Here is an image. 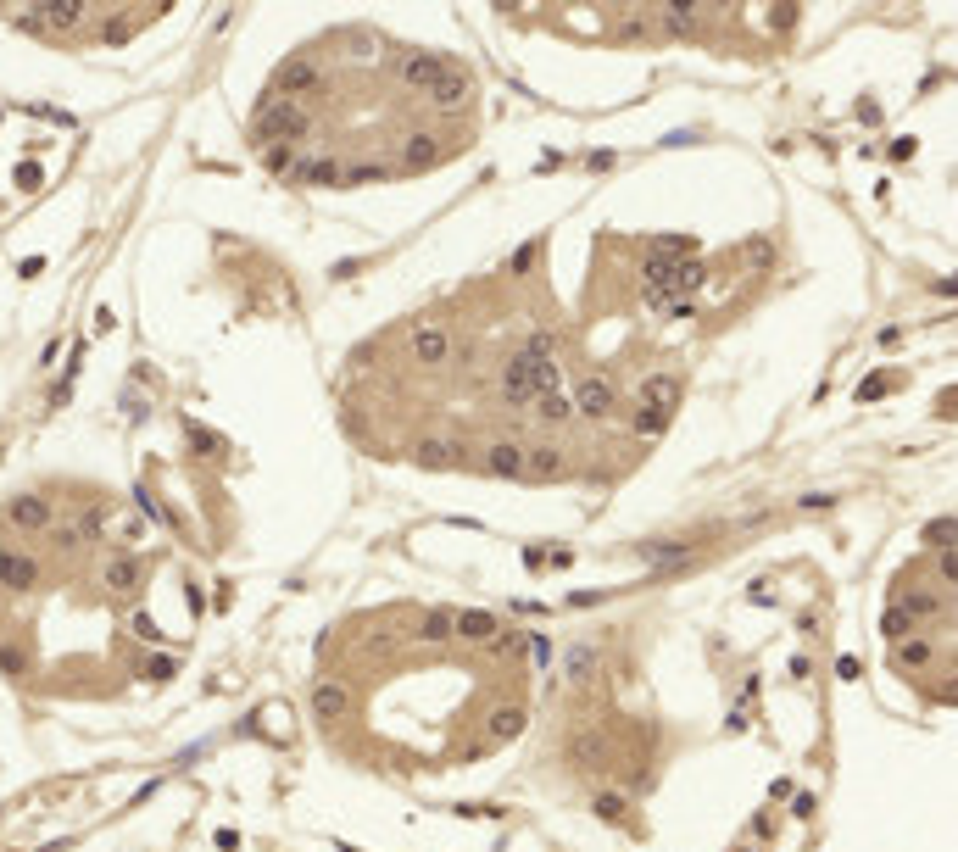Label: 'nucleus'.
I'll list each match as a JSON object with an SVG mask.
<instances>
[{
  "label": "nucleus",
  "instance_id": "f257e3e1",
  "mask_svg": "<svg viewBox=\"0 0 958 852\" xmlns=\"http://www.w3.org/2000/svg\"><path fill=\"white\" fill-rule=\"evenodd\" d=\"M312 129V117H307V106L301 101H262L257 106V134L262 140H301V134Z\"/></svg>",
  "mask_w": 958,
  "mask_h": 852
},
{
  "label": "nucleus",
  "instance_id": "f03ea898",
  "mask_svg": "<svg viewBox=\"0 0 958 852\" xmlns=\"http://www.w3.org/2000/svg\"><path fill=\"white\" fill-rule=\"evenodd\" d=\"M101 585H106V596H134L145 585V557H134V552H106L101 557Z\"/></svg>",
  "mask_w": 958,
  "mask_h": 852
},
{
  "label": "nucleus",
  "instance_id": "7ed1b4c3",
  "mask_svg": "<svg viewBox=\"0 0 958 852\" xmlns=\"http://www.w3.org/2000/svg\"><path fill=\"white\" fill-rule=\"evenodd\" d=\"M318 90V67L307 62V56H290V62H279V73H273V101H296V95Z\"/></svg>",
  "mask_w": 958,
  "mask_h": 852
},
{
  "label": "nucleus",
  "instance_id": "20e7f679",
  "mask_svg": "<svg viewBox=\"0 0 958 852\" xmlns=\"http://www.w3.org/2000/svg\"><path fill=\"white\" fill-rule=\"evenodd\" d=\"M574 413H585V418H608L613 413V379H602V374H591V379H580V390H574Z\"/></svg>",
  "mask_w": 958,
  "mask_h": 852
},
{
  "label": "nucleus",
  "instance_id": "39448f33",
  "mask_svg": "<svg viewBox=\"0 0 958 852\" xmlns=\"http://www.w3.org/2000/svg\"><path fill=\"white\" fill-rule=\"evenodd\" d=\"M641 407L669 418L674 407H680V379H674V374H652L647 385H641Z\"/></svg>",
  "mask_w": 958,
  "mask_h": 852
},
{
  "label": "nucleus",
  "instance_id": "423d86ee",
  "mask_svg": "<svg viewBox=\"0 0 958 852\" xmlns=\"http://www.w3.org/2000/svg\"><path fill=\"white\" fill-rule=\"evenodd\" d=\"M413 357L418 362H446L452 357V335H446L441 323H418L413 329Z\"/></svg>",
  "mask_w": 958,
  "mask_h": 852
},
{
  "label": "nucleus",
  "instance_id": "0eeeda50",
  "mask_svg": "<svg viewBox=\"0 0 958 852\" xmlns=\"http://www.w3.org/2000/svg\"><path fill=\"white\" fill-rule=\"evenodd\" d=\"M441 73H446V62H441V56H429V51L402 56V78L413 84V90H429V84H435Z\"/></svg>",
  "mask_w": 958,
  "mask_h": 852
},
{
  "label": "nucleus",
  "instance_id": "6e6552de",
  "mask_svg": "<svg viewBox=\"0 0 958 852\" xmlns=\"http://www.w3.org/2000/svg\"><path fill=\"white\" fill-rule=\"evenodd\" d=\"M429 101H435V106H446V112H452V106H463V101H468V73L446 67V73L435 78V84H429Z\"/></svg>",
  "mask_w": 958,
  "mask_h": 852
},
{
  "label": "nucleus",
  "instance_id": "1a4fd4ad",
  "mask_svg": "<svg viewBox=\"0 0 958 852\" xmlns=\"http://www.w3.org/2000/svg\"><path fill=\"white\" fill-rule=\"evenodd\" d=\"M452 630L463 635V641H474V646H491L502 624H496L491 613H452Z\"/></svg>",
  "mask_w": 958,
  "mask_h": 852
},
{
  "label": "nucleus",
  "instance_id": "9d476101",
  "mask_svg": "<svg viewBox=\"0 0 958 852\" xmlns=\"http://www.w3.org/2000/svg\"><path fill=\"white\" fill-rule=\"evenodd\" d=\"M485 468H491V474H502V479L524 474V446H518V440H496L491 452H485Z\"/></svg>",
  "mask_w": 958,
  "mask_h": 852
},
{
  "label": "nucleus",
  "instance_id": "9b49d317",
  "mask_svg": "<svg viewBox=\"0 0 958 852\" xmlns=\"http://www.w3.org/2000/svg\"><path fill=\"white\" fill-rule=\"evenodd\" d=\"M346 708H351L346 685L324 680V685H318V691H312V713H318V719H346Z\"/></svg>",
  "mask_w": 958,
  "mask_h": 852
},
{
  "label": "nucleus",
  "instance_id": "f8f14e48",
  "mask_svg": "<svg viewBox=\"0 0 958 852\" xmlns=\"http://www.w3.org/2000/svg\"><path fill=\"white\" fill-rule=\"evenodd\" d=\"M296 179L312 184V190H324V184H340V162L335 156H307V162H296Z\"/></svg>",
  "mask_w": 958,
  "mask_h": 852
},
{
  "label": "nucleus",
  "instance_id": "ddd939ff",
  "mask_svg": "<svg viewBox=\"0 0 958 852\" xmlns=\"http://www.w3.org/2000/svg\"><path fill=\"white\" fill-rule=\"evenodd\" d=\"M524 474L530 479H557L563 474V452H557V446H530V452H524Z\"/></svg>",
  "mask_w": 958,
  "mask_h": 852
},
{
  "label": "nucleus",
  "instance_id": "4468645a",
  "mask_svg": "<svg viewBox=\"0 0 958 852\" xmlns=\"http://www.w3.org/2000/svg\"><path fill=\"white\" fill-rule=\"evenodd\" d=\"M413 463H418V468H452V463H457V440H418V446H413Z\"/></svg>",
  "mask_w": 958,
  "mask_h": 852
},
{
  "label": "nucleus",
  "instance_id": "2eb2a0df",
  "mask_svg": "<svg viewBox=\"0 0 958 852\" xmlns=\"http://www.w3.org/2000/svg\"><path fill=\"white\" fill-rule=\"evenodd\" d=\"M569 758L580 763V769H608V747H602V736H585V730L569 741Z\"/></svg>",
  "mask_w": 958,
  "mask_h": 852
},
{
  "label": "nucleus",
  "instance_id": "dca6fc26",
  "mask_svg": "<svg viewBox=\"0 0 958 852\" xmlns=\"http://www.w3.org/2000/svg\"><path fill=\"white\" fill-rule=\"evenodd\" d=\"M892 663L897 669H925V663H931V641H925V635H903L897 652H892Z\"/></svg>",
  "mask_w": 958,
  "mask_h": 852
},
{
  "label": "nucleus",
  "instance_id": "f3484780",
  "mask_svg": "<svg viewBox=\"0 0 958 852\" xmlns=\"http://www.w3.org/2000/svg\"><path fill=\"white\" fill-rule=\"evenodd\" d=\"M402 162H407V168H429V162H441V145H435V134H413V140L402 145Z\"/></svg>",
  "mask_w": 958,
  "mask_h": 852
},
{
  "label": "nucleus",
  "instance_id": "a211bd4d",
  "mask_svg": "<svg viewBox=\"0 0 958 852\" xmlns=\"http://www.w3.org/2000/svg\"><path fill=\"white\" fill-rule=\"evenodd\" d=\"M535 413H541L546 424H569V418H574V401L563 396V390H546V396H535Z\"/></svg>",
  "mask_w": 958,
  "mask_h": 852
},
{
  "label": "nucleus",
  "instance_id": "6ab92c4d",
  "mask_svg": "<svg viewBox=\"0 0 958 852\" xmlns=\"http://www.w3.org/2000/svg\"><path fill=\"white\" fill-rule=\"evenodd\" d=\"M452 613H446V607H435V613H429V619H424V630H418V641H424V646H446V641H452Z\"/></svg>",
  "mask_w": 958,
  "mask_h": 852
},
{
  "label": "nucleus",
  "instance_id": "aec40b11",
  "mask_svg": "<svg viewBox=\"0 0 958 852\" xmlns=\"http://www.w3.org/2000/svg\"><path fill=\"white\" fill-rule=\"evenodd\" d=\"M518 730H524V708H518V702H507V708L491 713V736L496 741H513Z\"/></svg>",
  "mask_w": 958,
  "mask_h": 852
},
{
  "label": "nucleus",
  "instance_id": "412c9836",
  "mask_svg": "<svg viewBox=\"0 0 958 852\" xmlns=\"http://www.w3.org/2000/svg\"><path fill=\"white\" fill-rule=\"evenodd\" d=\"M641 557H647V563H663V568H669V563H686L691 546H686V541H647V546H641Z\"/></svg>",
  "mask_w": 958,
  "mask_h": 852
},
{
  "label": "nucleus",
  "instance_id": "4be33fe9",
  "mask_svg": "<svg viewBox=\"0 0 958 852\" xmlns=\"http://www.w3.org/2000/svg\"><path fill=\"white\" fill-rule=\"evenodd\" d=\"M563 669H569V680H591V674H596V646H574Z\"/></svg>",
  "mask_w": 958,
  "mask_h": 852
},
{
  "label": "nucleus",
  "instance_id": "5701e85b",
  "mask_svg": "<svg viewBox=\"0 0 958 852\" xmlns=\"http://www.w3.org/2000/svg\"><path fill=\"white\" fill-rule=\"evenodd\" d=\"M663 28L669 34H691L697 28V6H663Z\"/></svg>",
  "mask_w": 958,
  "mask_h": 852
},
{
  "label": "nucleus",
  "instance_id": "b1692460",
  "mask_svg": "<svg viewBox=\"0 0 958 852\" xmlns=\"http://www.w3.org/2000/svg\"><path fill=\"white\" fill-rule=\"evenodd\" d=\"M925 546H936V552H953V513L925 524Z\"/></svg>",
  "mask_w": 958,
  "mask_h": 852
},
{
  "label": "nucleus",
  "instance_id": "393cba45",
  "mask_svg": "<svg viewBox=\"0 0 958 852\" xmlns=\"http://www.w3.org/2000/svg\"><path fill=\"white\" fill-rule=\"evenodd\" d=\"M184 435H190V446H195L201 457H218V452H223V440L212 435V429H201V424H184Z\"/></svg>",
  "mask_w": 958,
  "mask_h": 852
},
{
  "label": "nucleus",
  "instance_id": "a878e982",
  "mask_svg": "<svg viewBox=\"0 0 958 852\" xmlns=\"http://www.w3.org/2000/svg\"><path fill=\"white\" fill-rule=\"evenodd\" d=\"M936 607H942V602H936L931 591H908V596H903V607H897V613H908V619H925V613H936Z\"/></svg>",
  "mask_w": 958,
  "mask_h": 852
},
{
  "label": "nucleus",
  "instance_id": "bb28decb",
  "mask_svg": "<svg viewBox=\"0 0 958 852\" xmlns=\"http://www.w3.org/2000/svg\"><path fill=\"white\" fill-rule=\"evenodd\" d=\"M140 680H151V685L173 680V658H168V652H156V658H145V663H140Z\"/></svg>",
  "mask_w": 958,
  "mask_h": 852
},
{
  "label": "nucleus",
  "instance_id": "cd10ccee",
  "mask_svg": "<svg viewBox=\"0 0 958 852\" xmlns=\"http://www.w3.org/2000/svg\"><path fill=\"white\" fill-rule=\"evenodd\" d=\"M385 179V168L379 162H357V168H340V184H379Z\"/></svg>",
  "mask_w": 958,
  "mask_h": 852
},
{
  "label": "nucleus",
  "instance_id": "c85d7f7f",
  "mask_svg": "<svg viewBox=\"0 0 958 852\" xmlns=\"http://www.w3.org/2000/svg\"><path fill=\"white\" fill-rule=\"evenodd\" d=\"M596 819H608V825H619V819H624V797H619V791H602V797H596Z\"/></svg>",
  "mask_w": 958,
  "mask_h": 852
},
{
  "label": "nucleus",
  "instance_id": "c756f323",
  "mask_svg": "<svg viewBox=\"0 0 958 852\" xmlns=\"http://www.w3.org/2000/svg\"><path fill=\"white\" fill-rule=\"evenodd\" d=\"M663 429H669V418H663V413H647V407L635 413V435H663Z\"/></svg>",
  "mask_w": 958,
  "mask_h": 852
},
{
  "label": "nucleus",
  "instance_id": "7c9ffc66",
  "mask_svg": "<svg viewBox=\"0 0 958 852\" xmlns=\"http://www.w3.org/2000/svg\"><path fill=\"white\" fill-rule=\"evenodd\" d=\"M881 630L892 635V641H903V635H914V619H908V613H897V607H892V613H886V624H881Z\"/></svg>",
  "mask_w": 958,
  "mask_h": 852
},
{
  "label": "nucleus",
  "instance_id": "2f4dec72",
  "mask_svg": "<svg viewBox=\"0 0 958 852\" xmlns=\"http://www.w3.org/2000/svg\"><path fill=\"white\" fill-rule=\"evenodd\" d=\"M268 168H273V173L296 168V156H290V145H268Z\"/></svg>",
  "mask_w": 958,
  "mask_h": 852
},
{
  "label": "nucleus",
  "instance_id": "473e14b6",
  "mask_svg": "<svg viewBox=\"0 0 958 852\" xmlns=\"http://www.w3.org/2000/svg\"><path fill=\"white\" fill-rule=\"evenodd\" d=\"M524 351H530V357H557V340L552 335H530V346H524Z\"/></svg>",
  "mask_w": 958,
  "mask_h": 852
},
{
  "label": "nucleus",
  "instance_id": "72a5a7b5",
  "mask_svg": "<svg viewBox=\"0 0 958 852\" xmlns=\"http://www.w3.org/2000/svg\"><path fill=\"white\" fill-rule=\"evenodd\" d=\"M769 257H775V251H769V240H752V246H747V262H752V268H764Z\"/></svg>",
  "mask_w": 958,
  "mask_h": 852
},
{
  "label": "nucleus",
  "instance_id": "f704fd0d",
  "mask_svg": "<svg viewBox=\"0 0 958 852\" xmlns=\"http://www.w3.org/2000/svg\"><path fill=\"white\" fill-rule=\"evenodd\" d=\"M886 390H892V379H886V374H881V379H869V385H864V390H858V396H864V401H875V396H886Z\"/></svg>",
  "mask_w": 958,
  "mask_h": 852
},
{
  "label": "nucleus",
  "instance_id": "c9c22d12",
  "mask_svg": "<svg viewBox=\"0 0 958 852\" xmlns=\"http://www.w3.org/2000/svg\"><path fill=\"white\" fill-rule=\"evenodd\" d=\"M741 852H752V847H741Z\"/></svg>",
  "mask_w": 958,
  "mask_h": 852
}]
</instances>
